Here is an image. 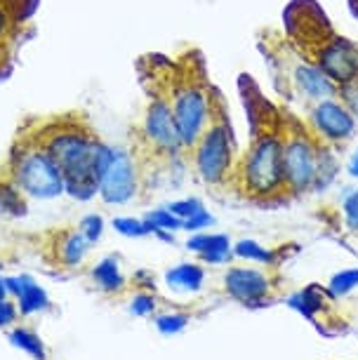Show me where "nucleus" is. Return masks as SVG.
Segmentation results:
<instances>
[{
    "mask_svg": "<svg viewBox=\"0 0 358 360\" xmlns=\"http://www.w3.org/2000/svg\"><path fill=\"white\" fill-rule=\"evenodd\" d=\"M347 174L351 176V179L358 181V148L349 155V160H347Z\"/></svg>",
    "mask_w": 358,
    "mask_h": 360,
    "instance_id": "32",
    "label": "nucleus"
},
{
    "mask_svg": "<svg viewBox=\"0 0 358 360\" xmlns=\"http://www.w3.org/2000/svg\"><path fill=\"white\" fill-rule=\"evenodd\" d=\"M186 248L198 255L203 264H229L234 259V245L226 233H203L198 231L186 240Z\"/></svg>",
    "mask_w": 358,
    "mask_h": 360,
    "instance_id": "14",
    "label": "nucleus"
},
{
    "mask_svg": "<svg viewBox=\"0 0 358 360\" xmlns=\"http://www.w3.org/2000/svg\"><path fill=\"white\" fill-rule=\"evenodd\" d=\"M340 99L349 106V111L358 118V83L344 87V90H340Z\"/></svg>",
    "mask_w": 358,
    "mask_h": 360,
    "instance_id": "30",
    "label": "nucleus"
},
{
    "mask_svg": "<svg viewBox=\"0 0 358 360\" xmlns=\"http://www.w3.org/2000/svg\"><path fill=\"white\" fill-rule=\"evenodd\" d=\"M144 188L141 167L132 146H113V158L109 169L99 181V195L109 205H125L137 198Z\"/></svg>",
    "mask_w": 358,
    "mask_h": 360,
    "instance_id": "9",
    "label": "nucleus"
},
{
    "mask_svg": "<svg viewBox=\"0 0 358 360\" xmlns=\"http://www.w3.org/2000/svg\"><path fill=\"white\" fill-rule=\"evenodd\" d=\"M356 288H358V269H347V271H340V274H335L333 278H330L328 295L344 297Z\"/></svg>",
    "mask_w": 358,
    "mask_h": 360,
    "instance_id": "22",
    "label": "nucleus"
},
{
    "mask_svg": "<svg viewBox=\"0 0 358 360\" xmlns=\"http://www.w3.org/2000/svg\"><path fill=\"white\" fill-rule=\"evenodd\" d=\"M113 229L127 238H141V236L153 233L151 224L146 219H134V217H116V219H113Z\"/></svg>",
    "mask_w": 358,
    "mask_h": 360,
    "instance_id": "23",
    "label": "nucleus"
},
{
    "mask_svg": "<svg viewBox=\"0 0 358 360\" xmlns=\"http://www.w3.org/2000/svg\"><path fill=\"white\" fill-rule=\"evenodd\" d=\"M196 179L210 188H231L236 172V137L224 118L215 120L207 132L186 153Z\"/></svg>",
    "mask_w": 358,
    "mask_h": 360,
    "instance_id": "6",
    "label": "nucleus"
},
{
    "mask_svg": "<svg viewBox=\"0 0 358 360\" xmlns=\"http://www.w3.org/2000/svg\"><path fill=\"white\" fill-rule=\"evenodd\" d=\"M156 297L153 295H148V292H137L134 295V299L130 302V309H132V314H137V316H148L151 311H156Z\"/></svg>",
    "mask_w": 358,
    "mask_h": 360,
    "instance_id": "26",
    "label": "nucleus"
},
{
    "mask_svg": "<svg viewBox=\"0 0 358 360\" xmlns=\"http://www.w3.org/2000/svg\"><path fill=\"white\" fill-rule=\"evenodd\" d=\"M342 217L351 233H358V188H354V191L347 195V200H344V205H342Z\"/></svg>",
    "mask_w": 358,
    "mask_h": 360,
    "instance_id": "24",
    "label": "nucleus"
},
{
    "mask_svg": "<svg viewBox=\"0 0 358 360\" xmlns=\"http://www.w3.org/2000/svg\"><path fill=\"white\" fill-rule=\"evenodd\" d=\"M15 342H17V344H22L26 351H33V353H40V349H43V346H40L38 339L33 337L31 332H26V330H19V332H15Z\"/></svg>",
    "mask_w": 358,
    "mask_h": 360,
    "instance_id": "31",
    "label": "nucleus"
},
{
    "mask_svg": "<svg viewBox=\"0 0 358 360\" xmlns=\"http://www.w3.org/2000/svg\"><path fill=\"white\" fill-rule=\"evenodd\" d=\"M312 59L340 90L358 83V43L354 40L344 36L321 38Z\"/></svg>",
    "mask_w": 358,
    "mask_h": 360,
    "instance_id": "11",
    "label": "nucleus"
},
{
    "mask_svg": "<svg viewBox=\"0 0 358 360\" xmlns=\"http://www.w3.org/2000/svg\"><path fill=\"white\" fill-rule=\"evenodd\" d=\"M8 297V285H5V281H0V302Z\"/></svg>",
    "mask_w": 358,
    "mask_h": 360,
    "instance_id": "33",
    "label": "nucleus"
},
{
    "mask_svg": "<svg viewBox=\"0 0 358 360\" xmlns=\"http://www.w3.org/2000/svg\"><path fill=\"white\" fill-rule=\"evenodd\" d=\"M36 236L38 252L43 255L47 266L57 271L78 269L87 255V245H90L80 226H73V224H62V226L47 229Z\"/></svg>",
    "mask_w": 358,
    "mask_h": 360,
    "instance_id": "10",
    "label": "nucleus"
},
{
    "mask_svg": "<svg viewBox=\"0 0 358 360\" xmlns=\"http://www.w3.org/2000/svg\"><path fill=\"white\" fill-rule=\"evenodd\" d=\"M90 278L104 295H118V292L125 290V278L120 274V266L113 257L101 259L97 266L90 271Z\"/></svg>",
    "mask_w": 358,
    "mask_h": 360,
    "instance_id": "17",
    "label": "nucleus"
},
{
    "mask_svg": "<svg viewBox=\"0 0 358 360\" xmlns=\"http://www.w3.org/2000/svg\"><path fill=\"white\" fill-rule=\"evenodd\" d=\"M156 325L163 332H177L186 325V316H179V314H172V316H160Z\"/></svg>",
    "mask_w": 358,
    "mask_h": 360,
    "instance_id": "29",
    "label": "nucleus"
},
{
    "mask_svg": "<svg viewBox=\"0 0 358 360\" xmlns=\"http://www.w3.org/2000/svg\"><path fill=\"white\" fill-rule=\"evenodd\" d=\"M80 231H83L90 243H97L99 236L104 233V221H101L99 214H87L85 219L80 221Z\"/></svg>",
    "mask_w": 358,
    "mask_h": 360,
    "instance_id": "27",
    "label": "nucleus"
},
{
    "mask_svg": "<svg viewBox=\"0 0 358 360\" xmlns=\"http://www.w3.org/2000/svg\"><path fill=\"white\" fill-rule=\"evenodd\" d=\"M24 137L43 148L64 176V193L76 200H92L99 181L111 165L113 146L106 144L83 113H59L40 123H29Z\"/></svg>",
    "mask_w": 358,
    "mask_h": 360,
    "instance_id": "1",
    "label": "nucleus"
},
{
    "mask_svg": "<svg viewBox=\"0 0 358 360\" xmlns=\"http://www.w3.org/2000/svg\"><path fill=\"white\" fill-rule=\"evenodd\" d=\"M144 219L151 224L153 231L160 229V231H170V233H174V231H181L184 229V221L179 219V217H174L170 210L167 207H156V210H151Z\"/></svg>",
    "mask_w": 358,
    "mask_h": 360,
    "instance_id": "21",
    "label": "nucleus"
},
{
    "mask_svg": "<svg viewBox=\"0 0 358 360\" xmlns=\"http://www.w3.org/2000/svg\"><path fill=\"white\" fill-rule=\"evenodd\" d=\"M0 179L10 181L26 200H55L64 193L62 169L24 134L15 139L8 160L0 165Z\"/></svg>",
    "mask_w": 358,
    "mask_h": 360,
    "instance_id": "3",
    "label": "nucleus"
},
{
    "mask_svg": "<svg viewBox=\"0 0 358 360\" xmlns=\"http://www.w3.org/2000/svg\"><path fill=\"white\" fill-rule=\"evenodd\" d=\"M163 94L170 101L181 144L188 153L207 132V127L219 118L215 90L207 83H203L198 73H179L172 78L170 87L163 90Z\"/></svg>",
    "mask_w": 358,
    "mask_h": 360,
    "instance_id": "4",
    "label": "nucleus"
},
{
    "mask_svg": "<svg viewBox=\"0 0 358 360\" xmlns=\"http://www.w3.org/2000/svg\"><path fill=\"white\" fill-rule=\"evenodd\" d=\"M167 210H170L174 217H179V219L184 221V219H188V217H193L196 212H200V210H203V200H198V198H184V200H177V202H170Z\"/></svg>",
    "mask_w": 358,
    "mask_h": 360,
    "instance_id": "25",
    "label": "nucleus"
},
{
    "mask_svg": "<svg viewBox=\"0 0 358 360\" xmlns=\"http://www.w3.org/2000/svg\"><path fill=\"white\" fill-rule=\"evenodd\" d=\"M283 127V174L286 191L290 195L312 193L319 179V153L321 144L312 137L307 125H281Z\"/></svg>",
    "mask_w": 358,
    "mask_h": 360,
    "instance_id": "7",
    "label": "nucleus"
},
{
    "mask_svg": "<svg viewBox=\"0 0 358 360\" xmlns=\"http://www.w3.org/2000/svg\"><path fill=\"white\" fill-rule=\"evenodd\" d=\"M222 290L245 307H262L274 299L276 278L267 269L229 266L222 276Z\"/></svg>",
    "mask_w": 358,
    "mask_h": 360,
    "instance_id": "12",
    "label": "nucleus"
},
{
    "mask_svg": "<svg viewBox=\"0 0 358 360\" xmlns=\"http://www.w3.org/2000/svg\"><path fill=\"white\" fill-rule=\"evenodd\" d=\"M231 250H234V257L245 259V262H252V264H260V266H274V264H276L274 250H267L264 245H260V243L250 240V238H245V240H238Z\"/></svg>",
    "mask_w": 358,
    "mask_h": 360,
    "instance_id": "18",
    "label": "nucleus"
},
{
    "mask_svg": "<svg viewBox=\"0 0 358 360\" xmlns=\"http://www.w3.org/2000/svg\"><path fill=\"white\" fill-rule=\"evenodd\" d=\"M132 151L139 160L141 179H144V172L148 167L160 169V162H174L181 155H186L170 101L163 92L153 94L148 99L137 125V144L132 146Z\"/></svg>",
    "mask_w": 358,
    "mask_h": 360,
    "instance_id": "5",
    "label": "nucleus"
},
{
    "mask_svg": "<svg viewBox=\"0 0 358 360\" xmlns=\"http://www.w3.org/2000/svg\"><path fill=\"white\" fill-rule=\"evenodd\" d=\"M15 0H0V76L10 66V52L19 31V15Z\"/></svg>",
    "mask_w": 358,
    "mask_h": 360,
    "instance_id": "15",
    "label": "nucleus"
},
{
    "mask_svg": "<svg viewBox=\"0 0 358 360\" xmlns=\"http://www.w3.org/2000/svg\"><path fill=\"white\" fill-rule=\"evenodd\" d=\"M0 212L10 217H22L26 212V198L5 179H0Z\"/></svg>",
    "mask_w": 358,
    "mask_h": 360,
    "instance_id": "19",
    "label": "nucleus"
},
{
    "mask_svg": "<svg viewBox=\"0 0 358 360\" xmlns=\"http://www.w3.org/2000/svg\"><path fill=\"white\" fill-rule=\"evenodd\" d=\"M288 78L293 90L300 94V99L307 101L309 106L321 99L337 97L340 87L330 80L314 59H297L293 66H288Z\"/></svg>",
    "mask_w": 358,
    "mask_h": 360,
    "instance_id": "13",
    "label": "nucleus"
},
{
    "mask_svg": "<svg viewBox=\"0 0 358 360\" xmlns=\"http://www.w3.org/2000/svg\"><path fill=\"white\" fill-rule=\"evenodd\" d=\"M207 278V271L203 264H179L165 274V283L174 292H198Z\"/></svg>",
    "mask_w": 358,
    "mask_h": 360,
    "instance_id": "16",
    "label": "nucleus"
},
{
    "mask_svg": "<svg viewBox=\"0 0 358 360\" xmlns=\"http://www.w3.org/2000/svg\"><path fill=\"white\" fill-rule=\"evenodd\" d=\"M19 304H22V314H33V311L47 307V297H45V292L38 288V285H33L31 278H22Z\"/></svg>",
    "mask_w": 358,
    "mask_h": 360,
    "instance_id": "20",
    "label": "nucleus"
},
{
    "mask_svg": "<svg viewBox=\"0 0 358 360\" xmlns=\"http://www.w3.org/2000/svg\"><path fill=\"white\" fill-rule=\"evenodd\" d=\"M304 125L321 146L330 148H342L358 132V118L349 111V106L340 99V94L309 106Z\"/></svg>",
    "mask_w": 358,
    "mask_h": 360,
    "instance_id": "8",
    "label": "nucleus"
},
{
    "mask_svg": "<svg viewBox=\"0 0 358 360\" xmlns=\"http://www.w3.org/2000/svg\"><path fill=\"white\" fill-rule=\"evenodd\" d=\"M231 188L248 200L288 198L283 174V127H264L236 162Z\"/></svg>",
    "mask_w": 358,
    "mask_h": 360,
    "instance_id": "2",
    "label": "nucleus"
},
{
    "mask_svg": "<svg viewBox=\"0 0 358 360\" xmlns=\"http://www.w3.org/2000/svg\"><path fill=\"white\" fill-rule=\"evenodd\" d=\"M215 224V217L207 212L205 207L200 210V212H196L193 217H188V219H184V231H193V233H198V231L212 226Z\"/></svg>",
    "mask_w": 358,
    "mask_h": 360,
    "instance_id": "28",
    "label": "nucleus"
}]
</instances>
